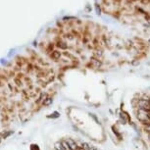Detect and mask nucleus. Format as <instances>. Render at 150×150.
<instances>
[{
    "instance_id": "nucleus-10",
    "label": "nucleus",
    "mask_w": 150,
    "mask_h": 150,
    "mask_svg": "<svg viewBox=\"0 0 150 150\" xmlns=\"http://www.w3.org/2000/svg\"><path fill=\"white\" fill-rule=\"evenodd\" d=\"M112 131H113V133H114V135H116V137L119 138L120 140L122 139V135H121V133H119V131H118V130L116 128H115V127H112Z\"/></svg>"
},
{
    "instance_id": "nucleus-15",
    "label": "nucleus",
    "mask_w": 150,
    "mask_h": 150,
    "mask_svg": "<svg viewBox=\"0 0 150 150\" xmlns=\"http://www.w3.org/2000/svg\"><path fill=\"white\" fill-rule=\"evenodd\" d=\"M51 115H52V116H50V117H52V118H58L59 117V113L58 112H54Z\"/></svg>"
},
{
    "instance_id": "nucleus-14",
    "label": "nucleus",
    "mask_w": 150,
    "mask_h": 150,
    "mask_svg": "<svg viewBox=\"0 0 150 150\" xmlns=\"http://www.w3.org/2000/svg\"><path fill=\"white\" fill-rule=\"evenodd\" d=\"M144 130H145V131H147V133H148V135H150V125H148V126H145L144 127Z\"/></svg>"
},
{
    "instance_id": "nucleus-17",
    "label": "nucleus",
    "mask_w": 150,
    "mask_h": 150,
    "mask_svg": "<svg viewBox=\"0 0 150 150\" xmlns=\"http://www.w3.org/2000/svg\"><path fill=\"white\" fill-rule=\"evenodd\" d=\"M148 140L150 141V135H148Z\"/></svg>"
},
{
    "instance_id": "nucleus-1",
    "label": "nucleus",
    "mask_w": 150,
    "mask_h": 150,
    "mask_svg": "<svg viewBox=\"0 0 150 150\" xmlns=\"http://www.w3.org/2000/svg\"><path fill=\"white\" fill-rule=\"evenodd\" d=\"M137 119L140 122L143 126H148L150 125V112L146 110L137 109Z\"/></svg>"
},
{
    "instance_id": "nucleus-9",
    "label": "nucleus",
    "mask_w": 150,
    "mask_h": 150,
    "mask_svg": "<svg viewBox=\"0 0 150 150\" xmlns=\"http://www.w3.org/2000/svg\"><path fill=\"white\" fill-rule=\"evenodd\" d=\"M54 149H55V150H66L65 148H64L63 145H62L61 141L56 142V143L54 144Z\"/></svg>"
},
{
    "instance_id": "nucleus-3",
    "label": "nucleus",
    "mask_w": 150,
    "mask_h": 150,
    "mask_svg": "<svg viewBox=\"0 0 150 150\" xmlns=\"http://www.w3.org/2000/svg\"><path fill=\"white\" fill-rule=\"evenodd\" d=\"M49 54H50V58L53 59L54 61H58V60L61 59V57L63 56V53L57 49H54L53 51L50 52Z\"/></svg>"
},
{
    "instance_id": "nucleus-7",
    "label": "nucleus",
    "mask_w": 150,
    "mask_h": 150,
    "mask_svg": "<svg viewBox=\"0 0 150 150\" xmlns=\"http://www.w3.org/2000/svg\"><path fill=\"white\" fill-rule=\"evenodd\" d=\"M52 103H53V97H51V96H48V97L43 101L41 105L44 106V107H48V106H50Z\"/></svg>"
},
{
    "instance_id": "nucleus-13",
    "label": "nucleus",
    "mask_w": 150,
    "mask_h": 150,
    "mask_svg": "<svg viewBox=\"0 0 150 150\" xmlns=\"http://www.w3.org/2000/svg\"><path fill=\"white\" fill-rule=\"evenodd\" d=\"M89 116H90L92 119L94 120V121L96 122V124H100V122H99V120H98V118L97 116H96L95 114H93V113H89Z\"/></svg>"
},
{
    "instance_id": "nucleus-4",
    "label": "nucleus",
    "mask_w": 150,
    "mask_h": 150,
    "mask_svg": "<svg viewBox=\"0 0 150 150\" xmlns=\"http://www.w3.org/2000/svg\"><path fill=\"white\" fill-rule=\"evenodd\" d=\"M90 65L93 69H99L102 66V61L96 57H92L90 59Z\"/></svg>"
},
{
    "instance_id": "nucleus-11",
    "label": "nucleus",
    "mask_w": 150,
    "mask_h": 150,
    "mask_svg": "<svg viewBox=\"0 0 150 150\" xmlns=\"http://www.w3.org/2000/svg\"><path fill=\"white\" fill-rule=\"evenodd\" d=\"M80 148H84V150H90L91 146L88 143H87V142H82V147H80Z\"/></svg>"
},
{
    "instance_id": "nucleus-6",
    "label": "nucleus",
    "mask_w": 150,
    "mask_h": 150,
    "mask_svg": "<svg viewBox=\"0 0 150 150\" xmlns=\"http://www.w3.org/2000/svg\"><path fill=\"white\" fill-rule=\"evenodd\" d=\"M47 97H48V94L46 93V92H44V91L40 92V95H39L38 99L36 100V103H38V104H42V102H43V101H44Z\"/></svg>"
},
{
    "instance_id": "nucleus-18",
    "label": "nucleus",
    "mask_w": 150,
    "mask_h": 150,
    "mask_svg": "<svg viewBox=\"0 0 150 150\" xmlns=\"http://www.w3.org/2000/svg\"><path fill=\"white\" fill-rule=\"evenodd\" d=\"M78 150H84V148H78Z\"/></svg>"
},
{
    "instance_id": "nucleus-16",
    "label": "nucleus",
    "mask_w": 150,
    "mask_h": 150,
    "mask_svg": "<svg viewBox=\"0 0 150 150\" xmlns=\"http://www.w3.org/2000/svg\"><path fill=\"white\" fill-rule=\"evenodd\" d=\"M137 64H139V61H135V62H133V65H137Z\"/></svg>"
},
{
    "instance_id": "nucleus-5",
    "label": "nucleus",
    "mask_w": 150,
    "mask_h": 150,
    "mask_svg": "<svg viewBox=\"0 0 150 150\" xmlns=\"http://www.w3.org/2000/svg\"><path fill=\"white\" fill-rule=\"evenodd\" d=\"M66 141L68 142L69 146H70L71 150H78L80 147H78V142L76 141L75 139H73V138H67Z\"/></svg>"
},
{
    "instance_id": "nucleus-8",
    "label": "nucleus",
    "mask_w": 150,
    "mask_h": 150,
    "mask_svg": "<svg viewBox=\"0 0 150 150\" xmlns=\"http://www.w3.org/2000/svg\"><path fill=\"white\" fill-rule=\"evenodd\" d=\"M102 56H103V50L101 49V48H97V49L95 50V53H94V57L100 59Z\"/></svg>"
},
{
    "instance_id": "nucleus-12",
    "label": "nucleus",
    "mask_w": 150,
    "mask_h": 150,
    "mask_svg": "<svg viewBox=\"0 0 150 150\" xmlns=\"http://www.w3.org/2000/svg\"><path fill=\"white\" fill-rule=\"evenodd\" d=\"M61 143H62V145H63L64 148H65L66 150H71L70 146H69V144H68V142L66 141V139L65 140H61Z\"/></svg>"
},
{
    "instance_id": "nucleus-2",
    "label": "nucleus",
    "mask_w": 150,
    "mask_h": 150,
    "mask_svg": "<svg viewBox=\"0 0 150 150\" xmlns=\"http://www.w3.org/2000/svg\"><path fill=\"white\" fill-rule=\"evenodd\" d=\"M137 109L146 110V111L150 112V96L149 97L138 98L137 101Z\"/></svg>"
}]
</instances>
